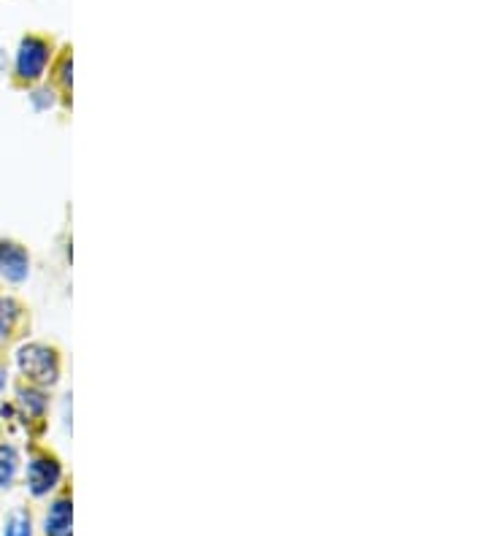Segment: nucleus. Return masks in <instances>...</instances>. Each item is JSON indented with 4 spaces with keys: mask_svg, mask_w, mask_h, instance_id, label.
<instances>
[{
    "mask_svg": "<svg viewBox=\"0 0 487 536\" xmlns=\"http://www.w3.org/2000/svg\"><path fill=\"white\" fill-rule=\"evenodd\" d=\"M16 363H19L22 374H27L33 382H41V385L57 382V374H60L57 355L43 344H24L16 353Z\"/></svg>",
    "mask_w": 487,
    "mask_h": 536,
    "instance_id": "obj_1",
    "label": "nucleus"
},
{
    "mask_svg": "<svg viewBox=\"0 0 487 536\" xmlns=\"http://www.w3.org/2000/svg\"><path fill=\"white\" fill-rule=\"evenodd\" d=\"M46 60H49V46L41 38H24L16 52V73L22 79L33 81L43 73Z\"/></svg>",
    "mask_w": 487,
    "mask_h": 536,
    "instance_id": "obj_2",
    "label": "nucleus"
},
{
    "mask_svg": "<svg viewBox=\"0 0 487 536\" xmlns=\"http://www.w3.org/2000/svg\"><path fill=\"white\" fill-rule=\"evenodd\" d=\"M60 464L54 458H33L27 466V485L33 496H46L60 483Z\"/></svg>",
    "mask_w": 487,
    "mask_h": 536,
    "instance_id": "obj_3",
    "label": "nucleus"
},
{
    "mask_svg": "<svg viewBox=\"0 0 487 536\" xmlns=\"http://www.w3.org/2000/svg\"><path fill=\"white\" fill-rule=\"evenodd\" d=\"M0 271L11 282H22L27 277V255L16 244H0Z\"/></svg>",
    "mask_w": 487,
    "mask_h": 536,
    "instance_id": "obj_4",
    "label": "nucleus"
},
{
    "mask_svg": "<svg viewBox=\"0 0 487 536\" xmlns=\"http://www.w3.org/2000/svg\"><path fill=\"white\" fill-rule=\"evenodd\" d=\"M70 521H73V502L70 499H60V502H54L49 507V515H46V523H43V534H70Z\"/></svg>",
    "mask_w": 487,
    "mask_h": 536,
    "instance_id": "obj_5",
    "label": "nucleus"
},
{
    "mask_svg": "<svg viewBox=\"0 0 487 536\" xmlns=\"http://www.w3.org/2000/svg\"><path fill=\"white\" fill-rule=\"evenodd\" d=\"M19 472V456L11 445H0V488H8Z\"/></svg>",
    "mask_w": 487,
    "mask_h": 536,
    "instance_id": "obj_6",
    "label": "nucleus"
},
{
    "mask_svg": "<svg viewBox=\"0 0 487 536\" xmlns=\"http://www.w3.org/2000/svg\"><path fill=\"white\" fill-rule=\"evenodd\" d=\"M3 536H33V531H30V518L22 515V512L11 515V518L5 521V531H3Z\"/></svg>",
    "mask_w": 487,
    "mask_h": 536,
    "instance_id": "obj_7",
    "label": "nucleus"
},
{
    "mask_svg": "<svg viewBox=\"0 0 487 536\" xmlns=\"http://www.w3.org/2000/svg\"><path fill=\"white\" fill-rule=\"evenodd\" d=\"M16 304L11 298H0V339L11 331L14 320H16Z\"/></svg>",
    "mask_w": 487,
    "mask_h": 536,
    "instance_id": "obj_8",
    "label": "nucleus"
},
{
    "mask_svg": "<svg viewBox=\"0 0 487 536\" xmlns=\"http://www.w3.org/2000/svg\"><path fill=\"white\" fill-rule=\"evenodd\" d=\"M3 385H5V374L0 371V390H3Z\"/></svg>",
    "mask_w": 487,
    "mask_h": 536,
    "instance_id": "obj_9",
    "label": "nucleus"
},
{
    "mask_svg": "<svg viewBox=\"0 0 487 536\" xmlns=\"http://www.w3.org/2000/svg\"><path fill=\"white\" fill-rule=\"evenodd\" d=\"M62 536H70V534H62Z\"/></svg>",
    "mask_w": 487,
    "mask_h": 536,
    "instance_id": "obj_10",
    "label": "nucleus"
}]
</instances>
